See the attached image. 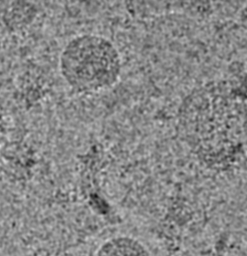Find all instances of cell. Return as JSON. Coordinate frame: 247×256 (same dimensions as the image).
Instances as JSON below:
<instances>
[{
    "label": "cell",
    "mask_w": 247,
    "mask_h": 256,
    "mask_svg": "<svg viewBox=\"0 0 247 256\" xmlns=\"http://www.w3.org/2000/svg\"><path fill=\"white\" fill-rule=\"evenodd\" d=\"M95 256H151L148 249L130 236H116L105 241Z\"/></svg>",
    "instance_id": "7a4b0ae2"
},
{
    "label": "cell",
    "mask_w": 247,
    "mask_h": 256,
    "mask_svg": "<svg viewBox=\"0 0 247 256\" xmlns=\"http://www.w3.org/2000/svg\"><path fill=\"white\" fill-rule=\"evenodd\" d=\"M59 70L74 91L95 93L111 88L119 80L122 61L110 39L86 33L66 43L59 56Z\"/></svg>",
    "instance_id": "6da1fadb"
}]
</instances>
